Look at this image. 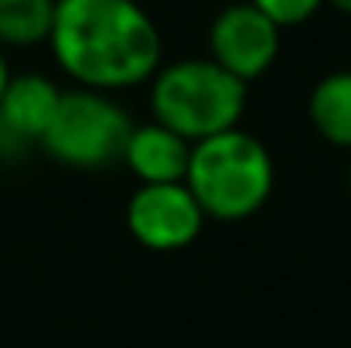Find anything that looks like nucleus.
Returning <instances> with one entry per match:
<instances>
[{"mask_svg": "<svg viewBox=\"0 0 351 348\" xmlns=\"http://www.w3.org/2000/svg\"><path fill=\"white\" fill-rule=\"evenodd\" d=\"M249 3L283 31V27H300V24H307L328 0H249Z\"/></svg>", "mask_w": 351, "mask_h": 348, "instance_id": "11", "label": "nucleus"}, {"mask_svg": "<svg viewBox=\"0 0 351 348\" xmlns=\"http://www.w3.org/2000/svg\"><path fill=\"white\" fill-rule=\"evenodd\" d=\"M307 119L321 140L351 150V69L328 72L307 96Z\"/></svg>", "mask_w": 351, "mask_h": 348, "instance_id": "9", "label": "nucleus"}, {"mask_svg": "<svg viewBox=\"0 0 351 348\" xmlns=\"http://www.w3.org/2000/svg\"><path fill=\"white\" fill-rule=\"evenodd\" d=\"M249 86L212 58H181L160 65L150 79V116L188 143L235 130L245 113Z\"/></svg>", "mask_w": 351, "mask_h": 348, "instance_id": "3", "label": "nucleus"}, {"mask_svg": "<svg viewBox=\"0 0 351 348\" xmlns=\"http://www.w3.org/2000/svg\"><path fill=\"white\" fill-rule=\"evenodd\" d=\"M62 89L41 72L10 76L0 96V161H17L27 150H41V140L58 110Z\"/></svg>", "mask_w": 351, "mask_h": 348, "instance_id": "7", "label": "nucleus"}, {"mask_svg": "<svg viewBox=\"0 0 351 348\" xmlns=\"http://www.w3.org/2000/svg\"><path fill=\"white\" fill-rule=\"evenodd\" d=\"M48 48L79 89L110 96L150 82L164 58L160 27L136 0H58Z\"/></svg>", "mask_w": 351, "mask_h": 348, "instance_id": "1", "label": "nucleus"}, {"mask_svg": "<svg viewBox=\"0 0 351 348\" xmlns=\"http://www.w3.org/2000/svg\"><path fill=\"white\" fill-rule=\"evenodd\" d=\"M283 31L263 17L249 0H239L222 7L212 24H208V55L219 69H226L239 82H256L263 79L276 58H280V38Z\"/></svg>", "mask_w": 351, "mask_h": 348, "instance_id": "5", "label": "nucleus"}, {"mask_svg": "<svg viewBox=\"0 0 351 348\" xmlns=\"http://www.w3.org/2000/svg\"><path fill=\"white\" fill-rule=\"evenodd\" d=\"M328 3H331L335 10H341V14H348L351 17V0H328Z\"/></svg>", "mask_w": 351, "mask_h": 348, "instance_id": "13", "label": "nucleus"}, {"mask_svg": "<svg viewBox=\"0 0 351 348\" xmlns=\"http://www.w3.org/2000/svg\"><path fill=\"white\" fill-rule=\"evenodd\" d=\"M348 198H351V161H348Z\"/></svg>", "mask_w": 351, "mask_h": 348, "instance_id": "14", "label": "nucleus"}, {"mask_svg": "<svg viewBox=\"0 0 351 348\" xmlns=\"http://www.w3.org/2000/svg\"><path fill=\"white\" fill-rule=\"evenodd\" d=\"M140 185H178L191 164V143L160 123H133L119 161Z\"/></svg>", "mask_w": 351, "mask_h": 348, "instance_id": "8", "label": "nucleus"}, {"mask_svg": "<svg viewBox=\"0 0 351 348\" xmlns=\"http://www.w3.org/2000/svg\"><path fill=\"white\" fill-rule=\"evenodd\" d=\"M10 62H7V51L0 48V96H3V89H7V82H10Z\"/></svg>", "mask_w": 351, "mask_h": 348, "instance_id": "12", "label": "nucleus"}, {"mask_svg": "<svg viewBox=\"0 0 351 348\" xmlns=\"http://www.w3.org/2000/svg\"><path fill=\"white\" fill-rule=\"evenodd\" d=\"M205 222L208 219L184 181H178V185H136V192L126 202V229L150 253L188 249L202 235Z\"/></svg>", "mask_w": 351, "mask_h": 348, "instance_id": "6", "label": "nucleus"}, {"mask_svg": "<svg viewBox=\"0 0 351 348\" xmlns=\"http://www.w3.org/2000/svg\"><path fill=\"white\" fill-rule=\"evenodd\" d=\"M133 119L110 93L62 89L58 110L41 140V150L72 171H103L123 161Z\"/></svg>", "mask_w": 351, "mask_h": 348, "instance_id": "4", "label": "nucleus"}, {"mask_svg": "<svg viewBox=\"0 0 351 348\" xmlns=\"http://www.w3.org/2000/svg\"><path fill=\"white\" fill-rule=\"evenodd\" d=\"M188 192L212 222H245L273 195L276 167L269 147L235 126L202 143H191V164L184 174Z\"/></svg>", "mask_w": 351, "mask_h": 348, "instance_id": "2", "label": "nucleus"}, {"mask_svg": "<svg viewBox=\"0 0 351 348\" xmlns=\"http://www.w3.org/2000/svg\"><path fill=\"white\" fill-rule=\"evenodd\" d=\"M58 0H0V48L48 45Z\"/></svg>", "mask_w": 351, "mask_h": 348, "instance_id": "10", "label": "nucleus"}]
</instances>
